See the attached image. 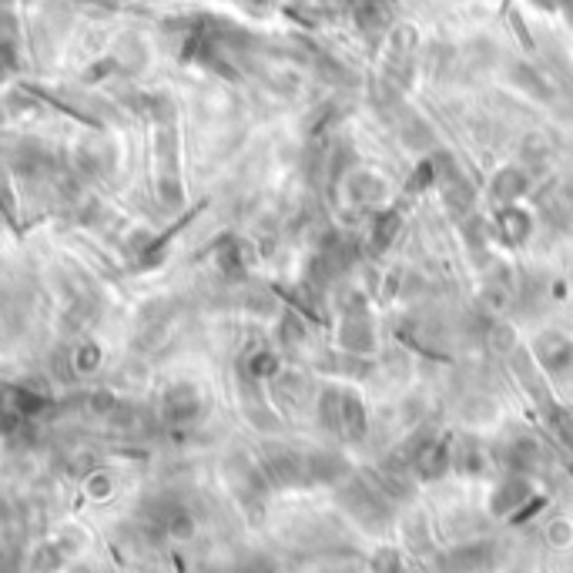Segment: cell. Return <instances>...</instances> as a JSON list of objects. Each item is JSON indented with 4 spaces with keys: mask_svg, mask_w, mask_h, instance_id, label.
<instances>
[{
    "mask_svg": "<svg viewBox=\"0 0 573 573\" xmlns=\"http://www.w3.org/2000/svg\"><path fill=\"white\" fill-rule=\"evenodd\" d=\"M544 536H547V544L553 550L573 547V520H567V517H553V520L547 523Z\"/></svg>",
    "mask_w": 573,
    "mask_h": 573,
    "instance_id": "1",
    "label": "cell"
}]
</instances>
